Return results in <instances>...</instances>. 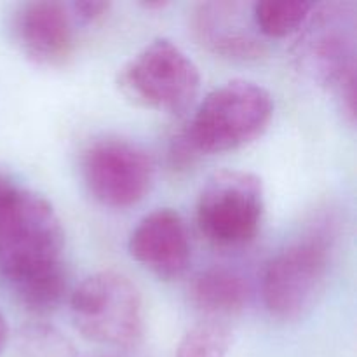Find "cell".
I'll return each instance as SVG.
<instances>
[{
    "label": "cell",
    "instance_id": "cell-9",
    "mask_svg": "<svg viewBox=\"0 0 357 357\" xmlns=\"http://www.w3.org/2000/svg\"><path fill=\"white\" fill-rule=\"evenodd\" d=\"M75 24L66 3L24 2L10 16V37L35 65L61 66L75 49Z\"/></svg>",
    "mask_w": 357,
    "mask_h": 357
},
{
    "label": "cell",
    "instance_id": "cell-6",
    "mask_svg": "<svg viewBox=\"0 0 357 357\" xmlns=\"http://www.w3.org/2000/svg\"><path fill=\"white\" fill-rule=\"evenodd\" d=\"M117 84L138 107L180 115L197 98L201 73L176 44L155 38L122 66Z\"/></svg>",
    "mask_w": 357,
    "mask_h": 357
},
{
    "label": "cell",
    "instance_id": "cell-19",
    "mask_svg": "<svg viewBox=\"0 0 357 357\" xmlns=\"http://www.w3.org/2000/svg\"><path fill=\"white\" fill-rule=\"evenodd\" d=\"M7 337H9V328H7L6 317H3V314L0 312V354H2V351L6 349Z\"/></svg>",
    "mask_w": 357,
    "mask_h": 357
},
{
    "label": "cell",
    "instance_id": "cell-14",
    "mask_svg": "<svg viewBox=\"0 0 357 357\" xmlns=\"http://www.w3.org/2000/svg\"><path fill=\"white\" fill-rule=\"evenodd\" d=\"M21 305L31 314L45 316L63 303L68 289L65 265H58L49 271L38 272L17 284L10 286Z\"/></svg>",
    "mask_w": 357,
    "mask_h": 357
},
{
    "label": "cell",
    "instance_id": "cell-7",
    "mask_svg": "<svg viewBox=\"0 0 357 357\" xmlns=\"http://www.w3.org/2000/svg\"><path fill=\"white\" fill-rule=\"evenodd\" d=\"M265 211L264 183L250 171L223 169L202 187L195 220L202 236L220 248H243L257 237Z\"/></svg>",
    "mask_w": 357,
    "mask_h": 357
},
{
    "label": "cell",
    "instance_id": "cell-17",
    "mask_svg": "<svg viewBox=\"0 0 357 357\" xmlns=\"http://www.w3.org/2000/svg\"><path fill=\"white\" fill-rule=\"evenodd\" d=\"M199 153L195 152L194 146L190 145L188 138L185 136V131H180L173 139H171L169 145V164L173 169L183 171L188 169L195 164Z\"/></svg>",
    "mask_w": 357,
    "mask_h": 357
},
{
    "label": "cell",
    "instance_id": "cell-2",
    "mask_svg": "<svg viewBox=\"0 0 357 357\" xmlns=\"http://www.w3.org/2000/svg\"><path fill=\"white\" fill-rule=\"evenodd\" d=\"M337 236L335 220L326 216L271 258L264 272L261 295L272 317L298 319L312 309L330 279Z\"/></svg>",
    "mask_w": 357,
    "mask_h": 357
},
{
    "label": "cell",
    "instance_id": "cell-5",
    "mask_svg": "<svg viewBox=\"0 0 357 357\" xmlns=\"http://www.w3.org/2000/svg\"><path fill=\"white\" fill-rule=\"evenodd\" d=\"M72 319L84 338L115 349H135L145 338L139 289L128 275L101 271L84 279L70 298Z\"/></svg>",
    "mask_w": 357,
    "mask_h": 357
},
{
    "label": "cell",
    "instance_id": "cell-3",
    "mask_svg": "<svg viewBox=\"0 0 357 357\" xmlns=\"http://www.w3.org/2000/svg\"><path fill=\"white\" fill-rule=\"evenodd\" d=\"M274 115L271 93L250 80H230L208 94L183 129L195 152L239 150L267 131Z\"/></svg>",
    "mask_w": 357,
    "mask_h": 357
},
{
    "label": "cell",
    "instance_id": "cell-10",
    "mask_svg": "<svg viewBox=\"0 0 357 357\" xmlns=\"http://www.w3.org/2000/svg\"><path fill=\"white\" fill-rule=\"evenodd\" d=\"M129 253L139 265L164 281L187 272L192 258L190 236L180 213L160 208L139 220L129 236Z\"/></svg>",
    "mask_w": 357,
    "mask_h": 357
},
{
    "label": "cell",
    "instance_id": "cell-11",
    "mask_svg": "<svg viewBox=\"0 0 357 357\" xmlns=\"http://www.w3.org/2000/svg\"><path fill=\"white\" fill-rule=\"evenodd\" d=\"M246 21V6L237 2H204L192 13V30L199 44L220 58L255 61L267 52V45Z\"/></svg>",
    "mask_w": 357,
    "mask_h": 357
},
{
    "label": "cell",
    "instance_id": "cell-18",
    "mask_svg": "<svg viewBox=\"0 0 357 357\" xmlns=\"http://www.w3.org/2000/svg\"><path fill=\"white\" fill-rule=\"evenodd\" d=\"M108 2H96V0H86V2H73L70 3V10L73 14L75 23L80 24H93L103 20L110 10Z\"/></svg>",
    "mask_w": 357,
    "mask_h": 357
},
{
    "label": "cell",
    "instance_id": "cell-13",
    "mask_svg": "<svg viewBox=\"0 0 357 357\" xmlns=\"http://www.w3.org/2000/svg\"><path fill=\"white\" fill-rule=\"evenodd\" d=\"M314 7L307 0H264L255 3L251 17L258 33L282 38L302 30Z\"/></svg>",
    "mask_w": 357,
    "mask_h": 357
},
{
    "label": "cell",
    "instance_id": "cell-16",
    "mask_svg": "<svg viewBox=\"0 0 357 357\" xmlns=\"http://www.w3.org/2000/svg\"><path fill=\"white\" fill-rule=\"evenodd\" d=\"M20 357H75L72 342L47 323L24 324L16 337Z\"/></svg>",
    "mask_w": 357,
    "mask_h": 357
},
{
    "label": "cell",
    "instance_id": "cell-15",
    "mask_svg": "<svg viewBox=\"0 0 357 357\" xmlns=\"http://www.w3.org/2000/svg\"><path fill=\"white\" fill-rule=\"evenodd\" d=\"M232 340V328L225 321L202 319L183 335L174 357H227Z\"/></svg>",
    "mask_w": 357,
    "mask_h": 357
},
{
    "label": "cell",
    "instance_id": "cell-4",
    "mask_svg": "<svg viewBox=\"0 0 357 357\" xmlns=\"http://www.w3.org/2000/svg\"><path fill=\"white\" fill-rule=\"evenodd\" d=\"M296 59L307 75L337 91L342 110L356 119V7L330 2L314 7L303 24Z\"/></svg>",
    "mask_w": 357,
    "mask_h": 357
},
{
    "label": "cell",
    "instance_id": "cell-12",
    "mask_svg": "<svg viewBox=\"0 0 357 357\" xmlns=\"http://www.w3.org/2000/svg\"><path fill=\"white\" fill-rule=\"evenodd\" d=\"M190 302L206 319L236 316L250 300V286L239 272L227 267H211L202 271L192 281Z\"/></svg>",
    "mask_w": 357,
    "mask_h": 357
},
{
    "label": "cell",
    "instance_id": "cell-8",
    "mask_svg": "<svg viewBox=\"0 0 357 357\" xmlns=\"http://www.w3.org/2000/svg\"><path fill=\"white\" fill-rule=\"evenodd\" d=\"M153 160L136 143L124 138H101L82 155V178L100 204L126 209L145 199L153 183Z\"/></svg>",
    "mask_w": 357,
    "mask_h": 357
},
{
    "label": "cell",
    "instance_id": "cell-1",
    "mask_svg": "<svg viewBox=\"0 0 357 357\" xmlns=\"http://www.w3.org/2000/svg\"><path fill=\"white\" fill-rule=\"evenodd\" d=\"M65 230L51 202L0 173V274L10 286L63 265Z\"/></svg>",
    "mask_w": 357,
    "mask_h": 357
},
{
    "label": "cell",
    "instance_id": "cell-20",
    "mask_svg": "<svg viewBox=\"0 0 357 357\" xmlns=\"http://www.w3.org/2000/svg\"><path fill=\"white\" fill-rule=\"evenodd\" d=\"M169 3L167 2H162V0H159V2H143L142 7H145V9H164V7H167Z\"/></svg>",
    "mask_w": 357,
    "mask_h": 357
}]
</instances>
